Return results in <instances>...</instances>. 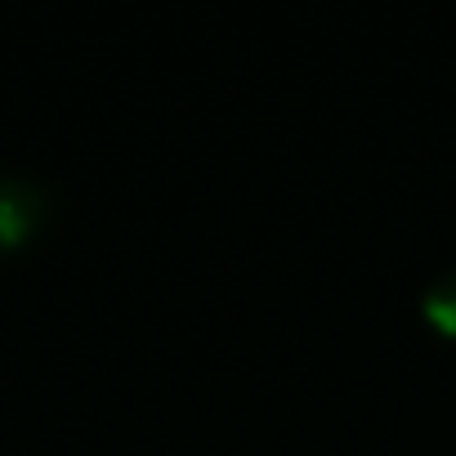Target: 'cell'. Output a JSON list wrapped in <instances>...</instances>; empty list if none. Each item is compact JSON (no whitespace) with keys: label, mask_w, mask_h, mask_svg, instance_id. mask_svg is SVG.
Listing matches in <instances>:
<instances>
[{"label":"cell","mask_w":456,"mask_h":456,"mask_svg":"<svg viewBox=\"0 0 456 456\" xmlns=\"http://www.w3.org/2000/svg\"><path fill=\"white\" fill-rule=\"evenodd\" d=\"M420 314H425V322H429L434 331H443V336L456 340V269H443V273L425 287Z\"/></svg>","instance_id":"7a4b0ae2"},{"label":"cell","mask_w":456,"mask_h":456,"mask_svg":"<svg viewBox=\"0 0 456 456\" xmlns=\"http://www.w3.org/2000/svg\"><path fill=\"white\" fill-rule=\"evenodd\" d=\"M50 219V192L28 175H0V251L28 247Z\"/></svg>","instance_id":"6da1fadb"}]
</instances>
